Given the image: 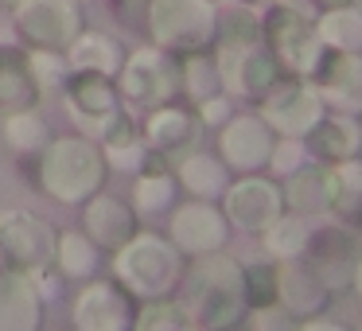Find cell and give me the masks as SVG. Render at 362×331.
<instances>
[{
    "instance_id": "cell-7",
    "label": "cell",
    "mask_w": 362,
    "mask_h": 331,
    "mask_svg": "<svg viewBox=\"0 0 362 331\" xmlns=\"http://www.w3.org/2000/svg\"><path fill=\"white\" fill-rule=\"evenodd\" d=\"M261 32H265V43L276 55L281 71L296 74V79H315V71L323 66V55H327V43L320 40V32L296 8L269 4V16L261 20Z\"/></svg>"
},
{
    "instance_id": "cell-20",
    "label": "cell",
    "mask_w": 362,
    "mask_h": 331,
    "mask_svg": "<svg viewBox=\"0 0 362 331\" xmlns=\"http://www.w3.org/2000/svg\"><path fill=\"white\" fill-rule=\"evenodd\" d=\"M331 300H335V292L312 269V261H304V257L276 261V304H284L296 320L323 315L331 308Z\"/></svg>"
},
{
    "instance_id": "cell-44",
    "label": "cell",
    "mask_w": 362,
    "mask_h": 331,
    "mask_svg": "<svg viewBox=\"0 0 362 331\" xmlns=\"http://www.w3.org/2000/svg\"><path fill=\"white\" fill-rule=\"evenodd\" d=\"M242 4H250V8H257V4H276V0H242Z\"/></svg>"
},
{
    "instance_id": "cell-42",
    "label": "cell",
    "mask_w": 362,
    "mask_h": 331,
    "mask_svg": "<svg viewBox=\"0 0 362 331\" xmlns=\"http://www.w3.org/2000/svg\"><path fill=\"white\" fill-rule=\"evenodd\" d=\"M351 292L362 300V257H358V265H354V281H351Z\"/></svg>"
},
{
    "instance_id": "cell-24",
    "label": "cell",
    "mask_w": 362,
    "mask_h": 331,
    "mask_svg": "<svg viewBox=\"0 0 362 331\" xmlns=\"http://www.w3.org/2000/svg\"><path fill=\"white\" fill-rule=\"evenodd\" d=\"M172 172H175V183H180L183 195L206 199V203H222L230 180H234V172L222 164L218 152H206V149H195V152H187V156H180L172 164Z\"/></svg>"
},
{
    "instance_id": "cell-29",
    "label": "cell",
    "mask_w": 362,
    "mask_h": 331,
    "mask_svg": "<svg viewBox=\"0 0 362 331\" xmlns=\"http://www.w3.org/2000/svg\"><path fill=\"white\" fill-rule=\"evenodd\" d=\"M175 195H180V183H175V172L172 168H164V172H141L133 175V211L144 219H164V214H172L175 207Z\"/></svg>"
},
{
    "instance_id": "cell-25",
    "label": "cell",
    "mask_w": 362,
    "mask_h": 331,
    "mask_svg": "<svg viewBox=\"0 0 362 331\" xmlns=\"http://www.w3.org/2000/svg\"><path fill=\"white\" fill-rule=\"evenodd\" d=\"M102 261H105V253L82 234V226L78 230H59L51 269L59 273L63 284H86V281H94V277H102Z\"/></svg>"
},
{
    "instance_id": "cell-46",
    "label": "cell",
    "mask_w": 362,
    "mask_h": 331,
    "mask_svg": "<svg viewBox=\"0 0 362 331\" xmlns=\"http://www.w3.org/2000/svg\"><path fill=\"white\" fill-rule=\"evenodd\" d=\"M141 4H148V0H141Z\"/></svg>"
},
{
    "instance_id": "cell-6",
    "label": "cell",
    "mask_w": 362,
    "mask_h": 331,
    "mask_svg": "<svg viewBox=\"0 0 362 331\" xmlns=\"http://www.w3.org/2000/svg\"><path fill=\"white\" fill-rule=\"evenodd\" d=\"M117 94H121V105L125 110H156V105H168L175 102L180 94V63L168 59L164 47H136L125 55L117 71Z\"/></svg>"
},
{
    "instance_id": "cell-15",
    "label": "cell",
    "mask_w": 362,
    "mask_h": 331,
    "mask_svg": "<svg viewBox=\"0 0 362 331\" xmlns=\"http://www.w3.org/2000/svg\"><path fill=\"white\" fill-rule=\"evenodd\" d=\"M362 257V234L351 230L346 222L331 219L323 226H315L308 234V250H304V261H312V269L327 281V289L335 292H346L354 281V265Z\"/></svg>"
},
{
    "instance_id": "cell-45",
    "label": "cell",
    "mask_w": 362,
    "mask_h": 331,
    "mask_svg": "<svg viewBox=\"0 0 362 331\" xmlns=\"http://www.w3.org/2000/svg\"><path fill=\"white\" fill-rule=\"evenodd\" d=\"M16 4H20V0H0V8H8V12L16 8Z\"/></svg>"
},
{
    "instance_id": "cell-8",
    "label": "cell",
    "mask_w": 362,
    "mask_h": 331,
    "mask_svg": "<svg viewBox=\"0 0 362 331\" xmlns=\"http://www.w3.org/2000/svg\"><path fill=\"white\" fill-rule=\"evenodd\" d=\"M63 110L71 117V125H78V133L94 137L102 144V137L113 129V121L125 113L117 94V82L94 71H71V79L63 82Z\"/></svg>"
},
{
    "instance_id": "cell-30",
    "label": "cell",
    "mask_w": 362,
    "mask_h": 331,
    "mask_svg": "<svg viewBox=\"0 0 362 331\" xmlns=\"http://www.w3.org/2000/svg\"><path fill=\"white\" fill-rule=\"evenodd\" d=\"M308 234H312L308 219H300V214L284 211L281 219H276L273 226H269L265 234H261V250H265V257H273V261L304 257V250H308Z\"/></svg>"
},
{
    "instance_id": "cell-31",
    "label": "cell",
    "mask_w": 362,
    "mask_h": 331,
    "mask_svg": "<svg viewBox=\"0 0 362 331\" xmlns=\"http://www.w3.org/2000/svg\"><path fill=\"white\" fill-rule=\"evenodd\" d=\"M180 94H187L191 105L206 102V98L222 94V79H218V63L203 51H191L180 59Z\"/></svg>"
},
{
    "instance_id": "cell-33",
    "label": "cell",
    "mask_w": 362,
    "mask_h": 331,
    "mask_svg": "<svg viewBox=\"0 0 362 331\" xmlns=\"http://www.w3.org/2000/svg\"><path fill=\"white\" fill-rule=\"evenodd\" d=\"M320 40L327 43L331 51H362V12L354 8H331L327 16L320 20Z\"/></svg>"
},
{
    "instance_id": "cell-1",
    "label": "cell",
    "mask_w": 362,
    "mask_h": 331,
    "mask_svg": "<svg viewBox=\"0 0 362 331\" xmlns=\"http://www.w3.org/2000/svg\"><path fill=\"white\" fill-rule=\"evenodd\" d=\"M180 304L199 331H238L250 315L245 304V265L234 253L218 250L191 257L180 284Z\"/></svg>"
},
{
    "instance_id": "cell-5",
    "label": "cell",
    "mask_w": 362,
    "mask_h": 331,
    "mask_svg": "<svg viewBox=\"0 0 362 331\" xmlns=\"http://www.w3.org/2000/svg\"><path fill=\"white\" fill-rule=\"evenodd\" d=\"M55 242L59 230L43 214L28 211V207L0 211V269H12V273L40 281L43 273H51Z\"/></svg>"
},
{
    "instance_id": "cell-36",
    "label": "cell",
    "mask_w": 362,
    "mask_h": 331,
    "mask_svg": "<svg viewBox=\"0 0 362 331\" xmlns=\"http://www.w3.org/2000/svg\"><path fill=\"white\" fill-rule=\"evenodd\" d=\"M245 304L250 308L276 304V261L273 257H261L245 265Z\"/></svg>"
},
{
    "instance_id": "cell-12",
    "label": "cell",
    "mask_w": 362,
    "mask_h": 331,
    "mask_svg": "<svg viewBox=\"0 0 362 331\" xmlns=\"http://www.w3.org/2000/svg\"><path fill=\"white\" fill-rule=\"evenodd\" d=\"M323 113H327V102H323L320 86L312 79H296V74L281 79L261 98V117L269 121L276 137H300L304 141L323 121Z\"/></svg>"
},
{
    "instance_id": "cell-43",
    "label": "cell",
    "mask_w": 362,
    "mask_h": 331,
    "mask_svg": "<svg viewBox=\"0 0 362 331\" xmlns=\"http://www.w3.org/2000/svg\"><path fill=\"white\" fill-rule=\"evenodd\" d=\"M320 4H327V8H343L346 0H320Z\"/></svg>"
},
{
    "instance_id": "cell-23",
    "label": "cell",
    "mask_w": 362,
    "mask_h": 331,
    "mask_svg": "<svg viewBox=\"0 0 362 331\" xmlns=\"http://www.w3.org/2000/svg\"><path fill=\"white\" fill-rule=\"evenodd\" d=\"M308 144V156L315 160V164H343V160H354L362 152V125L354 121V113H323V121L312 129V133L304 137Z\"/></svg>"
},
{
    "instance_id": "cell-48",
    "label": "cell",
    "mask_w": 362,
    "mask_h": 331,
    "mask_svg": "<svg viewBox=\"0 0 362 331\" xmlns=\"http://www.w3.org/2000/svg\"><path fill=\"white\" fill-rule=\"evenodd\" d=\"M214 4H218V0H214Z\"/></svg>"
},
{
    "instance_id": "cell-21",
    "label": "cell",
    "mask_w": 362,
    "mask_h": 331,
    "mask_svg": "<svg viewBox=\"0 0 362 331\" xmlns=\"http://www.w3.org/2000/svg\"><path fill=\"white\" fill-rule=\"evenodd\" d=\"M47 296L24 273L0 269V331H43Z\"/></svg>"
},
{
    "instance_id": "cell-9",
    "label": "cell",
    "mask_w": 362,
    "mask_h": 331,
    "mask_svg": "<svg viewBox=\"0 0 362 331\" xmlns=\"http://www.w3.org/2000/svg\"><path fill=\"white\" fill-rule=\"evenodd\" d=\"M12 20L20 40L43 51H66L86 32L82 0H20L12 8Z\"/></svg>"
},
{
    "instance_id": "cell-35",
    "label": "cell",
    "mask_w": 362,
    "mask_h": 331,
    "mask_svg": "<svg viewBox=\"0 0 362 331\" xmlns=\"http://www.w3.org/2000/svg\"><path fill=\"white\" fill-rule=\"evenodd\" d=\"M28 71H32L40 94H59L63 82L71 79V63L66 51H43V47H28Z\"/></svg>"
},
{
    "instance_id": "cell-28",
    "label": "cell",
    "mask_w": 362,
    "mask_h": 331,
    "mask_svg": "<svg viewBox=\"0 0 362 331\" xmlns=\"http://www.w3.org/2000/svg\"><path fill=\"white\" fill-rule=\"evenodd\" d=\"M32 71H28V51H0V113L28 110L40 102Z\"/></svg>"
},
{
    "instance_id": "cell-2",
    "label": "cell",
    "mask_w": 362,
    "mask_h": 331,
    "mask_svg": "<svg viewBox=\"0 0 362 331\" xmlns=\"http://www.w3.org/2000/svg\"><path fill=\"white\" fill-rule=\"evenodd\" d=\"M32 160H35L32 183L59 207H82L90 195L105 191V180H110L102 144L94 137L78 133V129L51 137V144Z\"/></svg>"
},
{
    "instance_id": "cell-16",
    "label": "cell",
    "mask_w": 362,
    "mask_h": 331,
    "mask_svg": "<svg viewBox=\"0 0 362 331\" xmlns=\"http://www.w3.org/2000/svg\"><path fill=\"white\" fill-rule=\"evenodd\" d=\"M273 144H276V133L269 129V121L261 113H234L218 129V149L214 152L234 175H253L269 168Z\"/></svg>"
},
{
    "instance_id": "cell-26",
    "label": "cell",
    "mask_w": 362,
    "mask_h": 331,
    "mask_svg": "<svg viewBox=\"0 0 362 331\" xmlns=\"http://www.w3.org/2000/svg\"><path fill=\"white\" fill-rule=\"evenodd\" d=\"M66 63H71V71H94L105 79H117L121 63H125V47L105 32H82L66 47Z\"/></svg>"
},
{
    "instance_id": "cell-17",
    "label": "cell",
    "mask_w": 362,
    "mask_h": 331,
    "mask_svg": "<svg viewBox=\"0 0 362 331\" xmlns=\"http://www.w3.org/2000/svg\"><path fill=\"white\" fill-rule=\"evenodd\" d=\"M78 211H82L78 214L82 234H86L102 253L121 250V245L141 230V214L133 211V203L121 199V195H113V191H98V195H90Z\"/></svg>"
},
{
    "instance_id": "cell-19",
    "label": "cell",
    "mask_w": 362,
    "mask_h": 331,
    "mask_svg": "<svg viewBox=\"0 0 362 331\" xmlns=\"http://www.w3.org/2000/svg\"><path fill=\"white\" fill-rule=\"evenodd\" d=\"M281 191H284V211L300 214V219H323V214L335 211L339 195H343L335 168L315 164V160H308L288 180H281Z\"/></svg>"
},
{
    "instance_id": "cell-47",
    "label": "cell",
    "mask_w": 362,
    "mask_h": 331,
    "mask_svg": "<svg viewBox=\"0 0 362 331\" xmlns=\"http://www.w3.org/2000/svg\"><path fill=\"white\" fill-rule=\"evenodd\" d=\"M59 331H66V327H59Z\"/></svg>"
},
{
    "instance_id": "cell-37",
    "label": "cell",
    "mask_w": 362,
    "mask_h": 331,
    "mask_svg": "<svg viewBox=\"0 0 362 331\" xmlns=\"http://www.w3.org/2000/svg\"><path fill=\"white\" fill-rule=\"evenodd\" d=\"M308 144L300 141V137H276V144H273V156H269V168L265 172L273 175V180H288L296 168H304L308 164Z\"/></svg>"
},
{
    "instance_id": "cell-38",
    "label": "cell",
    "mask_w": 362,
    "mask_h": 331,
    "mask_svg": "<svg viewBox=\"0 0 362 331\" xmlns=\"http://www.w3.org/2000/svg\"><path fill=\"white\" fill-rule=\"evenodd\" d=\"M300 320L288 312L284 304H269V308H250L245 323L238 331H296Z\"/></svg>"
},
{
    "instance_id": "cell-40",
    "label": "cell",
    "mask_w": 362,
    "mask_h": 331,
    "mask_svg": "<svg viewBox=\"0 0 362 331\" xmlns=\"http://www.w3.org/2000/svg\"><path fill=\"white\" fill-rule=\"evenodd\" d=\"M335 175H339V187H343V195H362V160H343V164H335Z\"/></svg>"
},
{
    "instance_id": "cell-39",
    "label": "cell",
    "mask_w": 362,
    "mask_h": 331,
    "mask_svg": "<svg viewBox=\"0 0 362 331\" xmlns=\"http://www.w3.org/2000/svg\"><path fill=\"white\" fill-rule=\"evenodd\" d=\"M195 117L203 121V129H222L230 117H234V98H230L226 90L214 94V98H206V102L195 105Z\"/></svg>"
},
{
    "instance_id": "cell-34",
    "label": "cell",
    "mask_w": 362,
    "mask_h": 331,
    "mask_svg": "<svg viewBox=\"0 0 362 331\" xmlns=\"http://www.w3.org/2000/svg\"><path fill=\"white\" fill-rule=\"evenodd\" d=\"M218 43H238V47H253V43H265V32H261V20L250 4H238V8L218 12Z\"/></svg>"
},
{
    "instance_id": "cell-27",
    "label": "cell",
    "mask_w": 362,
    "mask_h": 331,
    "mask_svg": "<svg viewBox=\"0 0 362 331\" xmlns=\"http://www.w3.org/2000/svg\"><path fill=\"white\" fill-rule=\"evenodd\" d=\"M0 137H4V144H8L16 156L32 160V156H40V152L51 144V125H47V117H43L35 105H28V110L4 113V121H0Z\"/></svg>"
},
{
    "instance_id": "cell-14",
    "label": "cell",
    "mask_w": 362,
    "mask_h": 331,
    "mask_svg": "<svg viewBox=\"0 0 362 331\" xmlns=\"http://www.w3.org/2000/svg\"><path fill=\"white\" fill-rule=\"evenodd\" d=\"M218 79L230 98H265L276 82L284 79L276 55L269 43H253V47H238V43H218Z\"/></svg>"
},
{
    "instance_id": "cell-11",
    "label": "cell",
    "mask_w": 362,
    "mask_h": 331,
    "mask_svg": "<svg viewBox=\"0 0 362 331\" xmlns=\"http://www.w3.org/2000/svg\"><path fill=\"white\" fill-rule=\"evenodd\" d=\"M222 211H226L230 226H234L238 234L261 238L284 214L281 180H273L269 172L238 175V180H230L226 195H222Z\"/></svg>"
},
{
    "instance_id": "cell-3",
    "label": "cell",
    "mask_w": 362,
    "mask_h": 331,
    "mask_svg": "<svg viewBox=\"0 0 362 331\" xmlns=\"http://www.w3.org/2000/svg\"><path fill=\"white\" fill-rule=\"evenodd\" d=\"M187 257L175 250V242L160 230H136L121 250L110 253V277H117L136 300H168L180 296Z\"/></svg>"
},
{
    "instance_id": "cell-10",
    "label": "cell",
    "mask_w": 362,
    "mask_h": 331,
    "mask_svg": "<svg viewBox=\"0 0 362 331\" xmlns=\"http://www.w3.org/2000/svg\"><path fill=\"white\" fill-rule=\"evenodd\" d=\"M136 308L141 300L117 277H94L71 300V331H133Z\"/></svg>"
},
{
    "instance_id": "cell-4",
    "label": "cell",
    "mask_w": 362,
    "mask_h": 331,
    "mask_svg": "<svg viewBox=\"0 0 362 331\" xmlns=\"http://www.w3.org/2000/svg\"><path fill=\"white\" fill-rule=\"evenodd\" d=\"M148 35L168 55L206 51L218 35L214 0H148Z\"/></svg>"
},
{
    "instance_id": "cell-22",
    "label": "cell",
    "mask_w": 362,
    "mask_h": 331,
    "mask_svg": "<svg viewBox=\"0 0 362 331\" xmlns=\"http://www.w3.org/2000/svg\"><path fill=\"white\" fill-rule=\"evenodd\" d=\"M323 102L339 113H362V55L358 51H335L323 55V66L315 71Z\"/></svg>"
},
{
    "instance_id": "cell-13",
    "label": "cell",
    "mask_w": 362,
    "mask_h": 331,
    "mask_svg": "<svg viewBox=\"0 0 362 331\" xmlns=\"http://www.w3.org/2000/svg\"><path fill=\"white\" fill-rule=\"evenodd\" d=\"M230 226L222 203H206V199H187V203H175L168 214V238L175 242V250L183 257H206V253H218L230 245Z\"/></svg>"
},
{
    "instance_id": "cell-41",
    "label": "cell",
    "mask_w": 362,
    "mask_h": 331,
    "mask_svg": "<svg viewBox=\"0 0 362 331\" xmlns=\"http://www.w3.org/2000/svg\"><path fill=\"white\" fill-rule=\"evenodd\" d=\"M296 331H354V327L323 312V315H312V320H300V327H296Z\"/></svg>"
},
{
    "instance_id": "cell-32",
    "label": "cell",
    "mask_w": 362,
    "mask_h": 331,
    "mask_svg": "<svg viewBox=\"0 0 362 331\" xmlns=\"http://www.w3.org/2000/svg\"><path fill=\"white\" fill-rule=\"evenodd\" d=\"M133 331H199V327L191 323V315L180 304V296H168V300H144L136 308Z\"/></svg>"
},
{
    "instance_id": "cell-18",
    "label": "cell",
    "mask_w": 362,
    "mask_h": 331,
    "mask_svg": "<svg viewBox=\"0 0 362 331\" xmlns=\"http://www.w3.org/2000/svg\"><path fill=\"white\" fill-rule=\"evenodd\" d=\"M141 133H144V144H148L152 152H160L168 164H175L180 156H187V152L199 149V141H203V121H199L195 110H187V105L168 102V105H156V110L144 113Z\"/></svg>"
}]
</instances>
